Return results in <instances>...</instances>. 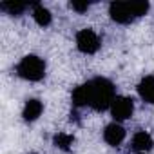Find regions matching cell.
<instances>
[{
  "mask_svg": "<svg viewBox=\"0 0 154 154\" xmlns=\"http://www.w3.org/2000/svg\"><path fill=\"white\" fill-rule=\"evenodd\" d=\"M91 84V107L96 111H103L114 102V85L105 78H96Z\"/></svg>",
  "mask_w": 154,
  "mask_h": 154,
  "instance_id": "cell-1",
  "label": "cell"
},
{
  "mask_svg": "<svg viewBox=\"0 0 154 154\" xmlns=\"http://www.w3.org/2000/svg\"><path fill=\"white\" fill-rule=\"evenodd\" d=\"M17 72L18 76H22L24 80H29V82H38L44 78L45 74V63L42 58L35 56V54H27L20 60L18 67H17Z\"/></svg>",
  "mask_w": 154,
  "mask_h": 154,
  "instance_id": "cell-2",
  "label": "cell"
},
{
  "mask_svg": "<svg viewBox=\"0 0 154 154\" xmlns=\"http://www.w3.org/2000/svg\"><path fill=\"white\" fill-rule=\"evenodd\" d=\"M76 47L85 54H93L100 47V38L93 29H82L76 35Z\"/></svg>",
  "mask_w": 154,
  "mask_h": 154,
  "instance_id": "cell-3",
  "label": "cell"
},
{
  "mask_svg": "<svg viewBox=\"0 0 154 154\" xmlns=\"http://www.w3.org/2000/svg\"><path fill=\"white\" fill-rule=\"evenodd\" d=\"M109 15L118 24H129V22H132L136 18L132 15V9H131V4L129 2H114V4H111Z\"/></svg>",
  "mask_w": 154,
  "mask_h": 154,
  "instance_id": "cell-4",
  "label": "cell"
},
{
  "mask_svg": "<svg viewBox=\"0 0 154 154\" xmlns=\"http://www.w3.org/2000/svg\"><path fill=\"white\" fill-rule=\"evenodd\" d=\"M132 111H134V103L131 98H125V96H116L111 105V112L114 120H127L132 116Z\"/></svg>",
  "mask_w": 154,
  "mask_h": 154,
  "instance_id": "cell-5",
  "label": "cell"
},
{
  "mask_svg": "<svg viewBox=\"0 0 154 154\" xmlns=\"http://www.w3.org/2000/svg\"><path fill=\"white\" fill-rule=\"evenodd\" d=\"M103 138H105V141H107L109 145L118 147V145L123 141V138H125V129H123L120 123H111V125L105 127Z\"/></svg>",
  "mask_w": 154,
  "mask_h": 154,
  "instance_id": "cell-6",
  "label": "cell"
},
{
  "mask_svg": "<svg viewBox=\"0 0 154 154\" xmlns=\"http://www.w3.org/2000/svg\"><path fill=\"white\" fill-rule=\"evenodd\" d=\"M138 93L143 102L154 105V76H145L138 85Z\"/></svg>",
  "mask_w": 154,
  "mask_h": 154,
  "instance_id": "cell-7",
  "label": "cell"
},
{
  "mask_svg": "<svg viewBox=\"0 0 154 154\" xmlns=\"http://www.w3.org/2000/svg\"><path fill=\"white\" fill-rule=\"evenodd\" d=\"M72 103L76 107H84L91 103V84H84L72 91Z\"/></svg>",
  "mask_w": 154,
  "mask_h": 154,
  "instance_id": "cell-8",
  "label": "cell"
},
{
  "mask_svg": "<svg viewBox=\"0 0 154 154\" xmlns=\"http://www.w3.org/2000/svg\"><path fill=\"white\" fill-rule=\"evenodd\" d=\"M42 111H44L42 102L33 98V100H27V102H26V107H24L22 116H24V120H26V122H35V120L42 114Z\"/></svg>",
  "mask_w": 154,
  "mask_h": 154,
  "instance_id": "cell-9",
  "label": "cell"
},
{
  "mask_svg": "<svg viewBox=\"0 0 154 154\" xmlns=\"http://www.w3.org/2000/svg\"><path fill=\"white\" fill-rule=\"evenodd\" d=\"M152 145H154V141H152L150 134H149V132H145V131L136 132V134H134V138H132V147H134L136 150L145 152V150H150V149H152Z\"/></svg>",
  "mask_w": 154,
  "mask_h": 154,
  "instance_id": "cell-10",
  "label": "cell"
},
{
  "mask_svg": "<svg viewBox=\"0 0 154 154\" xmlns=\"http://www.w3.org/2000/svg\"><path fill=\"white\" fill-rule=\"evenodd\" d=\"M33 17H35V20H36V24L42 26V27H45V26L51 24V13H49V9H45L44 6H35Z\"/></svg>",
  "mask_w": 154,
  "mask_h": 154,
  "instance_id": "cell-11",
  "label": "cell"
},
{
  "mask_svg": "<svg viewBox=\"0 0 154 154\" xmlns=\"http://www.w3.org/2000/svg\"><path fill=\"white\" fill-rule=\"evenodd\" d=\"M54 145L58 147V149H62V150H69L71 149V145H72V141H74V138L71 136V134H65V132H60V134H56L54 136Z\"/></svg>",
  "mask_w": 154,
  "mask_h": 154,
  "instance_id": "cell-12",
  "label": "cell"
},
{
  "mask_svg": "<svg viewBox=\"0 0 154 154\" xmlns=\"http://www.w3.org/2000/svg\"><path fill=\"white\" fill-rule=\"evenodd\" d=\"M134 17H143L149 11V2H129Z\"/></svg>",
  "mask_w": 154,
  "mask_h": 154,
  "instance_id": "cell-13",
  "label": "cell"
},
{
  "mask_svg": "<svg viewBox=\"0 0 154 154\" xmlns=\"http://www.w3.org/2000/svg\"><path fill=\"white\" fill-rule=\"evenodd\" d=\"M0 8H2L4 11H8L9 15H20L27 6H26V4H9V2H4Z\"/></svg>",
  "mask_w": 154,
  "mask_h": 154,
  "instance_id": "cell-14",
  "label": "cell"
},
{
  "mask_svg": "<svg viewBox=\"0 0 154 154\" xmlns=\"http://www.w3.org/2000/svg\"><path fill=\"white\" fill-rule=\"evenodd\" d=\"M71 8H72L74 11H78V13H84V11L89 9V4H87V2H84V4H80V2H71Z\"/></svg>",
  "mask_w": 154,
  "mask_h": 154,
  "instance_id": "cell-15",
  "label": "cell"
}]
</instances>
